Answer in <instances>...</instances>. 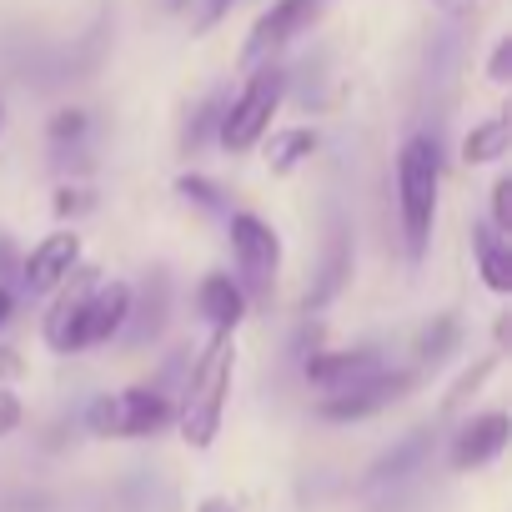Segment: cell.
Masks as SVG:
<instances>
[{"label":"cell","instance_id":"1","mask_svg":"<svg viewBox=\"0 0 512 512\" xmlns=\"http://www.w3.org/2000/svg\"><path fill=\"white\" fill-rule=\"evenodd\" d=\"M231 377H236V332H211L206 352L191 367L181 412H176V427H181L186 447L206 452L216 442L221 417H226V397H231Z\"/></svg>","mask_w":512,"mask_h":512},{"label":"cell","instance_id":"2","mask_svg":"<svg viewBox=\"0 0 512 512\" xmlns=\"http://www.w3.org/2000/svg\"><path fill=\"white\" fill-rule=\"evenodd\" d=\"M437 186H442L437 146L427 136L402 141V156H397V211H402V236H407V256H412V262H422V251L432 241Z\"/></svg>","mask_w":512,"mask_h":512},{"label":"cell","instance_id":"3","mask_svg":"<svg viewBox=\"0 0 512 512\" xmlns=\"http://www.w3.org/2000/svg\"><path fill=\"white\" fill-rule=\"evenodd\" d=\"M282 91H287V76L277 71V66H262L251 81H246V91L221 111V121H216V136H221V146L226 151H251L256 141L267 136V126H272V116H277V106H282Z\"/></svg>","mask_w":512,"mask_h":512},{"label":"cell","instance_id":"4","mask_svg":"<svg viewBox=\"0 0 512 512\" xmlns=\"http://www.w3.org/2000/svg\"><path fill=\"white\" fill-rule=\"evenodd\" d=\"M231 251H236V272H241V292L267 302L272 287H277V267H282V241L277 231L251 216V211H236L231 216Z\"/></svg>","mask_w":512,"mask_h":512},{"label":"cell","instance_id":"5","mask_svg":"<svg viewBox=\"0 0 512 512\" xmlns=\"http://www.w3.org/2000/svg\"><path fill=\"white\" fill-rule=\"evenodd\" d=\"M171 417H176L171 402H166L161 392H151V387H131V392L101 397V402L86 412V422H91L96 437H151V432H161Z\"/></svg>","mask_w":512,"mask_h":512},{"label":"cell","instance_id":"6","mask_svg":"<svg viewBox=\"0 0 512 512\" xmlns=\"http://www.w3.org/2000/svg\"><path fill=\"white\" fill-rule=\"evenodd\" d=\"M407 387H412V372H372V377H362V382L332 392V397L322 402V417H327V422H362V417L392 407Z\"/></svg>","mask_w":512,"mask_h":512},{"label":"cell","instance_id":"7","mask_svg":"<svg viewBox=\"0 0 512 512\" xmlns=\"http://www.w3.org/2000/svg\"><path fill=\"white\" fill-rule=\"evenodd\" d=\"M96 282H101V272L76 262V267L66 272V282L56 287V302H51L46 327H41L51 352H76V327H81V312H86V297H91Z\"/></svg>","mask_w":512,"mask_h":512},{"label":"cell","instance_id":"8","mask_svg":"<svg viewBox=\"0 0 512 512\" xmlns=\"http://www.w3.org/2000/svg\"><path fill=\"white\" fill-rule=\"evenodd\" d=\"M126 327H131V287L126 282H96L91 297H86L81 327H76V352L101 347V342L121 337Z\"/></svg>","mask_w":512,"mask_h":512},{"label":"cell","instance_id":"9","mask_svg":"<svg viewBox=\"0 0 512 512\" xmlns=\"http://www.w3.org/2000/svg\"><path fill=\"white\" fill-rule=\"evenodd\" d=\"M317 11H322V0H277V6L251 26V41H246V66H256V61H267L272 51H282L292 36H302L312 21H317Z\"/></svg>","mask_w":512,"mask_h":512},{"label":"cell","instance_id":"10","mask_svg":"<svg viewBox=\"0 0 512 512\" xmlns=\"http://www.w3.org/2000/svg\"><path fill=\"white\" fill-rule=\"evenodd\" d=\"M507 437H512L507 412H477V417L452 437V467H457V472H477V467L497 462L502 447H507Z\"/></svg>","mask_w":512,"mask_h":512},{"label":"cell","instance_id":"11","mask_svg":"<svg viewBox=\"0 0 512 512\" xmlns=\"http://www.w3.org/2000/svg\"><path fill=\"white\" fill-rule=\"evenodd\" d=\"M76 262H81V236L76 231H56L26 256V287L31 292H56Z\"/></svg>","mask_w":512,"mask_h":512},{"label":"cell","instance_id":"12","mask_svg":"<svg viewBox=\"0 0 512 512\" xmlns=\"http://www.w3.org/2000/svg\"><path fill=\"white\" fill-rule=\"evenodd\" d=\"M372 372H382V367H377V352H367V347L362 352H322V357L307 362V382L322 387L327 397L362 382V377H372Z\"/></svg>","mask_w":512,"mask_h":512},{"label":"cell","instance_id":"13","mask_svg":"<svg viewBox=\"0 0 512 512\" xmlns=\"http://www.w3.org/2000/svg\"><path fill=\"white\" fill-rule=\"evenodd\" d=\"M196 307H201V317H206L216 332H236L241 317H246V292H241L231 277H206L201 292H196Z\"/></svg>","mask_w":512,"mask_h":512},{"label":"cell","instance_id":"14","mask_svg":"<svg viewBox=\"0 0 512 512\" xmlns=\"http://www.w3.org/2000/svg\"><path fill=\"white\" fill-rule=\"evenodd\" d=\"M507 141H512V121H507V116H487L482 126L467 131V141H462V161H467V166L502 161V156H507Z\"/></svg>","mask_w":512,"mask_h":512},{"label":"cell","instance_id":"15","mask_svg":"<svg viewBox=\"0 0 512 512\" xmlns=\"http://www.w3.org/2000/svg\"><path fill=\"white\" fill-rule=\"evenodd\" d=\"M477 262H482V282L492 292H512V251L497 226H477Z\"/></svg>","mask_w":512,"mask_h":512},{"label":"cell","instance_id":"16","mask_svg":"<svg viewBox=\"0 0 512 512\" xmlns=\"http://www.w3.org/2000/svg\"><path fill=\"white\" fill-rule=\"evenodd\" d=\"M317 151V131H282V136H272V146H267V166L277 171V176H287V171H297L307 156Z\"/></svg>","mask_w":512,"mask_h":512},{"label":"cell","instance_id":"17","mask_svg":"<svg viewBox=\"0 0 512 512\" xmlns=\"http://www.w3.org/2000/svg\"><path fill=\"white\" fill-rule=\"evenodd\" d=\"M347 272H352V251H347V236L337 231V236H332V251H327V267H322V287L307 297V307H322V302L347 282Z\"/></svg>","mask_w":512,"mask_h":512},{"label":"cell","instance_id":"18","mask_svg":"<svg viewBox=\"0 0 512 512\" xmlns=\"http://www.w3.org/2000/svg\"><path fill=\"white\" fill-rule=\"evenodd\" d=\"M452 342H457V322H452V317H437V322L422 332L417 352H422V362H442V357L452 352Z\"/></svg>","mask_w":512,"mask_h":512},{"label":"cell","instance_id":"19","mask_svg":"<svg viewBox=\"0 0 512 512\" xmlns=\"http://www.w3.org/2000/svg\"><path fill=\"white\" fill-rule=\"evenodd\" d=\"M422 452H427V437L417 432V437H407V442H402V447H397L387 462H377V472H372V477H377V482H387V477H402V472H407V467H412Z\"/></svg>","mask_w":512,"mask_h":512},{"label":"cell","instance_id":"20","mask_svg":"<svg viewBox=\"0 0 512 512\" xmlns=\"http://www.w3.org/2000/svg\"><path fill=\"white\" fill-rule=\"evenodd\" d=\"M492 367H497V357H482V362H477L472 372H462V377H457V387L447 392V402H442V407H447V412H457V407L467 402V392H477V387H482V382L492 377Z\"/></svg>","mask_w":512,"mask_h":512},{"label":"cell","instance_id":"21","mask_svg":"<svg viewBox=\"0 0 512 512\" xmlns=\"http://www.w3.org/2000/svg\"><path fill=\"white\" fill-rule=\"evenodd\" d=\"M176 191H181L186 201L206 206V211H221V206H226V201H221V191H216L211 181H201V176H181V181H176Z\"/></svg>","mask_w":512,"mask_h":512},{"label":"cell","instance_id":"22","mask_svg":"<svg viewBox=\"0 0 512 512\" xmlns=\"http://www.w3.org/2000/svg\"><path fill=\"white\" fill-rule=\"evenodd\" d=\"M492 226L502 236L512 231V176H497V186H492Z\"/></svg>","mask_w":512,"mask_h":512},{"label":"cell","instance_id":"23","mask_svg":"<svg viewBox=\"0 0 512 512\" xmlns=\"http://www.w3.org/2000/svg\"><path fill=\"white\" fill-rule=\"evenodd\" d=\"M216 121H221V101H206V106H201V111H196V126H191V131H186V146H191V151H196V146H201V141H206V131H211V126H216Z\"/></svg>","mask_w":512,"mask_h":512},{"label":"cell","instance_id":"24","mask_svg":"<svg viewBox=\"0 0 512 512\" xmlns=\"http://www.w3.org/2000/svg\"><path fill=\"white\" fill-rule=\"evenodd\" d=\"M21 417H26L21 397H16V392H6V387H0V437H11V432L21 427Z\"/></svg>","mask_w":512,"mask_h":512},{"label":"cell","instance_id":"25","mask_svg":"<svg viewBox=\"0 0 512 512\" xmlns=\"http://www.w3.org/2000/svg\"><path fill=\"white\" fill-rule=\"evenodd\" d=\"M81 131H86V116H81V111H61V116L51 121V136H56V141H76Z\"/></svg>","mask_w":512,"mask_h":512},{"label":"cell","instance_id":"26","mask_svg":"<svg viewBox=\"0 0 512 512\" xmlns=\"http://www.w3.org/2000/svg\"><path fill=\"white\" fill-rule=\"evenodd\" d=\"M507 71H512V41H502V46L492 51V66H487V76L502 86V81H507Z\"/></svg>","mask_w":512,"mask_h":512},{"label":"cell","instance_id":"27","mask_svg":"<svg viewBox=\"0 0 512 512\" xmlns=\"http://www.w3.org/2000/svg\"><path fill=\"white\" fill-rule=\"evenodd\" d=\"M86 206H91V201H86V191H71V186H66V191H56V211H61V216L86 211Z\"/></svg>","mask_w":512,"mask_h":512},{"label":"cell","instance_id":"28","mask_svg":"<svg viewBox=\"0 0 512 512\" xmlns=\"http://www.w3.org/2000/svg\"><path fill=\"white\" fill-rule=\"evenodd\" d=\"M196 512H236V502H231V497H201Z\"/></svg>","mask_w":512,"mask_h":512},{"label":"cell","instance_id":"29","mask_svg":"<svg viewBox=\"0 0 512 512\" xmlns=\"http://www.w3.org/2000/svg\"><path fill=\"white\" fill-rule=\"evenodd\" d=\"M16 272V251H11V241L0 236V277H11Z\"/></svg>","mask_w":512,"mask_h":512},{"label":"cell","instance_id":"30","mask_svg":"<svg viewBox=\"0 0 512 512\" xmlns=\"http://www.w3.org/2000/svg\"><path fill=\"white\" fill-rule=\"evenodd\" d=\"M16 372H21L16 352H6V347H0V377H16Z\"/></svg>","mask_w":512,"mask_h":512},{"label":"cell","instance_id":"31","mask_svg":"<svg viewBox=\"0 0 512 512\" xmlns=\"http://www.w3.org/2000/svg\"><path fill=\"white\" fill-rule=\"evenodd\" d=\"M6 317H11V292L0 287V327H6Z\"/></svg>","mask_w":512,"mask_h":512},{"label":"cell","instance_id":"32","mask_svg":"<svg viewBox=\"0 0 512 512\" xmlns=\"http://www.w3.org/2000/svg\"><path fill=\"white\" fill-rule=\"evenodd\" d=\"M0 121H6V111H0Z\"/></svg>","mask_w":512,"mask_h":512}]
</instances>
